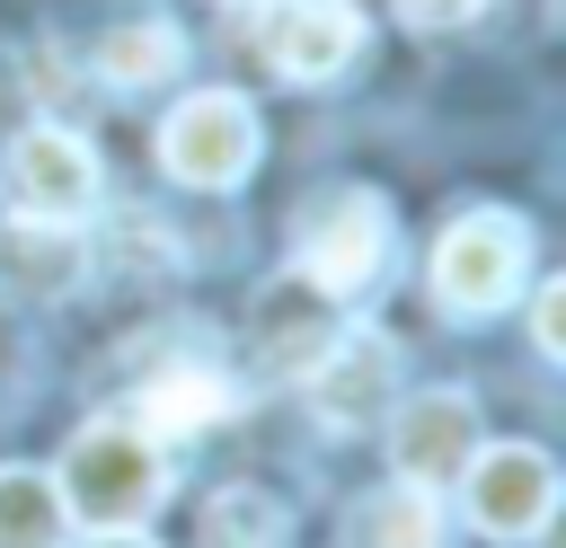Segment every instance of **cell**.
<instances>
[{
	"label": "cell",
	"mask_w": 566,
	"mask_h": 548,
	"mask_svg": "<svg viewBox=\"0 0 566 548\" xmlns=\"http://www.w3.org/2000/svg\"><path fill=\"white\" fill-rule=\"evenodd\" d=\"M531 336H539L548 362L566 354V283H539V301H531Z\"/></svg>",
	"instance_id": "obj_18"
},
{
	"label": "cell",
	"mask_w": 566,
	"mask_h": 548,
	"mask_svg": "<svg viewBox=\"0 0 566 548\" xmlns=\"http://www.w3.org/2000/svg\"><path fill=\"white\" fill-rule=\"evenodd\" d=\"M460 504L486 539H539L557 513V460L539 442H478L460 468Z\"/></svg>",
	"instance_id": "obj_5"
},
{
	"label": "cell",
	"mask_w": 566,
	"mask_h": 548,
	"mask_svg": "<svg viewBox=\"0 0 566 548\" xmlns=\"http://www.w3.org/2000/svg\"><path fill=\"white\" fill-rule=\"evenodd\" d=\"M389 265V203L371 186H336L301 212V274L327 292V301H354L371 292Z\"/></svg>",
	"instance_id": "obj_4"
},
{
	"label": "cell",
	"mask_w": 566,
	"mask_h": 548,
	"mask_svg": "<svg viewBox=\"0 0 566 548\" xmlns=\"http://www.w3.org/2000/svg\"><path fill=\"white\" fill-rule=\"evenodd\" d=\"M301 389H310V407H318L336 433L380 424L389 398H398V345H389L380 327H336V345L301 371Z\"/></svg>",
	"instance_id": "obj_8"
},
{
	"label": "cell",
	"mask_w": 566,
	"mask_h": 548,
	"mask_svg": "<svg viewBox=\"0 0 566 548\" xmlns=\"http://www.w3.org/2000/svg\"><path fill=\"white\" fill-rule=\"evenodd\" d=\"M336 327H345V318H336V301H327L301 265H292V274H274V283L256 292V354H265L283 380H301V371L336 345Z\"/></svg>",
	"instance_id": "obj_11"
},
{
	"label": "cell",
	"mask_w": 566,
	"mask_h": 548,
	"mask_svg": "<svg viewBox=\"0 0 566 548\" xmlns=\"http://www.w3.org/2000/svg\"><path fill=\"white\" fill-rule=\"evenodd\" d=\"M203 548H292V513L265 486H221L203 504Z\"/></svg>",
	"instance_id": "obj_16"
},
{
	"label": "cell",
	"mask_w": 566,
	"mask_h": 548,
	"mask_svg": "<svg viewBox=\"0 0 566 548\" xmlns=\"http://www.w3.org/2000/svg\"><path fill=\"white\" fill-rule=\"evenodd\" d=\"M256 150H265V124L239 88H195L159 124V168L177 186H239L256 168Z\"/></svg>",
	"instance_id": "obj_3"
},
{
	"label": "cell",
	"mask_w": 566,
	"mask_h": 548,
	"mask_svg": "<svg viewBox=\"0 0 566 548\" xmlns=\"http://www.w3.org/2000/svg\"><path fill=\"white\" fill-rule=\"evenodd\" d=\"M531 274V221L522 212H460L442 239H433V301L451 318H495Z\"/></svg>",
	"instance_id": "obj_2"
},
{
	"label": "cell",
	"mask_w": 566,
	"mask_h": 548,
	"mask_svg": "<svg viewBox=\"0 0 566 548\" xmlns=\"http://www.w3.org/2000/svg\"><path fill=\"white\" fill-rule=\"evenodd\" d=\"M80 274H88V247H80L71 221H35V212H27V221L0 230V301L53 309V301L80 292Z\"/></svg>",
	"instance_id": "obj_10"
},
{
	"label": "cell",
	"mask_w": 566,
	"mask_h": 548,
	"mask_svg": "<svg viewBox=\"0 0 566 548\" xmlns=\"http://www.w3.org/2000/svg\"><path fill=\"white\" fill-rule=\"evenodd\" d=\"M62 504L88 521V530H133L142 513H159L168 495V442H150L133 415H97L71 433L62 451Z\"/></svg>",
	"instance_id": "obj_1"
},
{
	"label": "cell",
	"mask_w": 566,
	"mask_h": 548,
	"mask_svg": "<svg viewBox=\"0 0 566 548\" xmlns=\"http://www.w3.org/2000/svg\"><path fill=\"white\" fill-rule=\"evenodd\" d=\"M9 194L18 212L35 221H80L97 203V150L71 133V124H27L9 141Z\"/></svg>",
	"instance_id": "obj_9"
},
{
	"label": "cell",
	"mask_w": 566,
	"mask_h": 548,
	"mask_svg": "<svg viewBox=\"0 0 566 548\" xmlns=\"http://www.w3.org/2000/svg\"><path fill=\"white\" fill-rule=\"evenodd\" d=\"M88 548H159L150 530H88Z\"/></svg>",
	"instance_id": "obj_19"
},
{
	"label": "cell",
	"mask_w": 566,
	"mask_h": 548,
	"mask_svg": "<svg viewBox=\"0 0 566 548\" xmlns=\"http://www.w3.org/2000/svg\"><path fill=\"white\" fill-rule=\"evenodd\" d=\"M177 62H186V35L168 18H124V27L97 35V80L106 88H159V80H177Z\"/></svg>",
	"instance_id": "obj_13"
},
{
	"label": "cell",
	"mask_w": 566,
	"mask_h": 548,
	"mask_svg": "<svg viewBox=\"0 0 566 548\" xmlns=\"http://www.w3.org/2000/svg\"><path fill=\"white\" fill-rule=\"evenodd\" d=\"M71 504L44 468H0V548H62Z\"/></svg>",
	"instance_id": "obj_15"
},
{
	"label": "cell",
	"mask_w": 566,
	"mask_h": 548,
	"mask_svg": "<svg viewBox=\"0 0 566 548\" xmlns=\"http://www.w3.org/2000/svg\"><path fill=\"white\" fill-rule=\"evenodd\" d=\"M354 548H442V504L433 486H380L354 504Z\"/></svg>",
	"instance_id": "obj_14"
},
{
	"label": "cell",
	"mask_w": 566,
	"mask_h": 548,
	"mask_svg": "<svg viewBox=\"0 0 566 548\" xmlns=\"http://www.w3.org/2000/svg\"><path fill=\"white\" fill-rule=\"evenodd\" d=\"M230 398H239V389H230L212 362H168V371H150V380H142L133 424H142L150 442H186V433L221 424V415H230Z\"/></svg>",
	"instance_id": "obj_12"
},
{
	"label": "cell",
	"mask_w": 566,
	"mask_h": 548,
	"mask_svg": "<svg viewBox=\"0 0 566 548\" xmlns=\"http://www.w3.org/2000/svg\"><path fill=\"white\" fill-rule=\"evenodd\" d=\"M380 424H389V460L407 486H451L469 468V451L486 442L469 389H407V398H389Z\"/></svg>",
	"instance_id": "obj_6"
},
{
	"label": "cell",
	"mask_w": 566,
	"mask_h": 548,
	"mask_svg": "<svg viewBox=\"0 0 566 548\" xmlns=\"http://www.w3.org/2000/svg\"><path fill=\"white\" fill-rule=\"evenodd\" d=\"M398 9V27H416V35H451V27H469L486 0H389Z\"/></svg>",
	"instance_id": "obj_17"
},
{
	"label": "cell",
	"mask_w": 566,
	"mask_h": 548,
	"mask_svg": "<svg viewBox=\"0 0 566 548\" xmlns=\"http://www.w3.org/2000/svg\"><path fill=\"white\" fill-rule=\"evenodd\" d=\"M256 53L274 80H336L354 53H363V9L354 0H265L256 9Z\"/></svg>",
	"instance_id": "obj_7"
}]
</instances>
